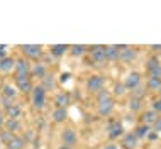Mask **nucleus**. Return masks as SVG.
Wrapping results in <instances>:
<instances>
[{"instance_id": "obj_1", "label": "nucleus", "mask_w": 161, "mask_h": 149, "mask_svg": "<svg viewBox=\"0 0 161 149\" xmlns=\"http://www.w3.org/2000/svg\"><path fill=\"white\" fill-rule=\"evenodd\" d=\"M114 108V98L107 90H102L97 93V110L100 117H108Z\"/></svg>"}, {"instance_id": "obj_2", "label": "nucleus", "mask_w": 161, "mask_h": 149, "mask_svg": "<svg viewBox=\"0 0 161 149\" xmlns=\"http://www.w3.org/2000/svg\"><path fill=\"white\" fill-rule=\"evenodd\" d=\"M46 105V90L41 85L32 88V107L36 110H42Z\"/></svg>"}, {"instance_id": "obj_3", "label": "nucleus", "mask_w": 161, "mask_h": 149, "mask_svg": "<svg viewBox=\"0 0 161 149\" xmlns=\"http://www.w3.org/2000/svg\"><path fill=\"white\" fill-rule=\"evenodd\" d=\"M15 73H14V78H29L31 76V64L25 58H19L15 59Z\"/></svg>"}, {"instance_id": "obj_4", "label": "nucleus", "mask_w": 161, "mask_h": 149, "mask_svg": "<svg viewBox=\"0 0 161 149\" xmlns=\"http://www.w3.org/2000/svg\"><path fill=\"white\" fill-rule=\"evenodd\" d=\"M20 51H22L25 59H39L42 56V46L41 44H22L20 46Z\"/></svg>"}, {"instance_id": "obj_5", "label": "nucleus", "mask_w": 161, "mask_h": 149, "mask_svg": "<svg viewBox=\"0 0 161 149\" xmlns=\"http://www.w3.org/2000/svg\"><path fill=\"white\" fill-rule=\"evenodd\" d=\"M86 90L90 93H98V91L103 90V78L100 74H93L86 80Z\"/></svg>"}, {"instance_id": "obj_6", "label": "nucleus", "mask_w": 161, "mask_h": 149, "mask_svg": "<svg viewBox=\"0 0 161 149\" xmlns=\"http://www.w3.org/2000/svg\"><path fill=\"white\" fill-rule=\"evenodd\" d=\"M124 132V125H122V122H119V120H112V122H108V125H107V135H108V139H119L120 135H122Z\"/></svg>"}, {"instance_id": "obj_7", "label": "nucleus", "mask_w": 161, "mask_h": 149, "mask_svg": "<svg viewBox=\"0 0 161 149\" xmlns=\"http://www.w3.org/2000/svg\"><path fill=\"white\" fill-rule=\"evenodd\" d=\"M90 56H92V61L95 64H102L105 63V46L102 44H97V46H92L90 47Z\"/></svg>"}, {"instance_id": "obj_8", "label": "nucleus", "mask_w": 161, "mask_h": 149, "mask_svg": "<svg viewBox=\"0 0 161 149\" xmlns=\"http://www.w3.org/2000/svg\"><path fill=\"white\" fill-rule=\"evenodd\" d=\"M124 86L127 90H130L132 91L134 88H137L139 85H141V73H137V71H130L127 76L124 78Z\"/></svg>"}, {"instance_id": "obj_9", "label": "nucleus", "mask_w": 161, "mask_h": 149, "mask_svg": "<svg viewBox=\"0 0 161 149\" xmlns=\"http://www.w3.org/2000/svg\"><path fill=\"white\" fill-rule=\"evenodd\" d=\"M61 142H63V146H68V147H73L75 144L78 142V137H76V132L73 129H64L63 132H61Z\"/></svg>"}, {"instance_id": "obj_10", "label": "nucleus", "mask_w": 161, "mask_h": 149, "mask_svg": "<svg viewBox=\"0 0 161 149\" xmlns=\"http://www.w3.org/2000/svg\"><path fill=\"white\" fill-rule=\"evenodd\" d=\"M137 56V51L132 49V47H124V49L119 51V61L120 63H132Z\"/></svg>"}, {"instance_id": "obj_11", "label": "nucleus", "mask_w": 161, "mask_h": 149, "mask_svg": "<svg viewBox=\"0 0 161 149\" xmlns=\"http://www.w3.org/2000/svg\"><path fill=\"white\" fill-rule=\"evenodd\" d=\"M14 81H15V88H19L22 93H29L31 91L32 93V83H31V76L29 78H14Z\"/></svg>"}, {"instance_id": "obj_12", "label": "nucleus", "mask_w": 161, "mask_h": 149, "mask_svg": "<svg viewBox=\"0 0 161 149\" xmlns=\"http://www.w3.org/2000/svg\"><path fill=\"white\" fill-rule=\"evenodd\" d=\"M137 142H139V139H137V135L134 132L124 134V137H122V147L124 149H136Z\"/></svg>"}, {"instance_id": "obj_13", "label": "nucleus", "mask_w": 161, "mask_h": 149, "mask_svg": "<svg viewBox=\"0 0 161 149\" xmlns=\"http://www.w3.org/2000/svg\"><path fill=\"white\" fill-rule=\"evenodd\" d=\"M51 119H53L56 124H61V122H64L68 119V108H59V107H56L53 113H51Z\"/></svg>"}, {"instance_id": "obj_14", "label": "nucleus", "mask_w": 161, "mask_h": 149, "mask_svg": "<svg viewBox=\"0 0 161 149\" xmlns=\"http://www.w3.org/2000/svg\"><path fill=\"white\" fill-rule=\"evenodd\" d=\"M46 74H47V69H46L44 63H39V61H37V63L31 68V76H34V78H41V80H42Z\"/></svg>"}, {"instance_id": "obj_15", "label": "nucleus", "mask_w": 161, "mask_h": 149, "mask_svg": "<svg viewBox=\"0 0 161 149\" xmlns=\"http://www.w3.org/2000/svg\"><path fill=\"white\" fill-rule=\"evenodd\" d=\"M69 103V95L66 91H59L54 95V105L59 108H66V105Z\"/></svg>"}, {"instance_id": "obj_16", "label": "nucleus", "mask_w": 161, "mask_h": 149, "mask_svg": "<svg viewBox=\"0 0 161 149\" xmlns=\"http://www.w3.org/2000/svg\"><path fill=\"white\" fill-rule=\"evenodd\" d=\"M15 68V59L10 58V56H7V58L0 59V71L2 73H8L10 69Z\"/></svg>"}, {"instance_id": "obj_17", "label": "nucleus", "mask_w": 161, "mask_h": 149, "mask_svg": "<svg viewBox=\"0 0 161 149\" xmlns=\"http://www.w3.org/2000/svg\"><path fill=\"white\" fill-rule=\"evenodd\" d=\"M24 139L19 137V135H12V139L5 144L7 149H24Z\"/></svg>"}, {"instance_id": "obj_18", "label": "nucleus", "mask_w": 161, "mask_h": 149, "mask_svg": "<svg viewBox=\"0 0 161 149\" xmlns=\"http://www.w3.org/2000/svg\"><path fill=\"white\" fill-rule=\"evenodd\" d=\"M105 59L107 61H119V49L114 44L105 46Z\"/></svg>"}, {"instance_id": "obj_19", "label": "nucleus", "mask_w": 161, "mask_h": 149, "mask_svg": "<svg viewBox=\"0 0 161 149\" xmlns=\"http://www.w3.org/2000/svg\"><path fill=\"white\" fill-rule=\"evenodd\" d=\"M158 112H154V110H146L144 112V115H142V124H146V125H153L154 122H156V119H158Z\"/></svg>"}, {"instance_id": "obj_20", "label": "nucleus", "mask_w": 161, "mask_h": 149, "mask_svg": "<svg viewBox=\"0 0 161 149\" xmlns=\"http://www.w3.org/2000/svg\"><path fill=\"white\" fill-rule=\"evenodd\" d=\"M5 113H7V117L8 119H19L20 117V113H22V110H20V107L17 103H14V105H10L8 108H5Z\"/></svg>"}, {"instance_id": "obj_21", "label": "nucleus", "mask_w": 161, "mask_h": 149, "mask_svg": "<svg viewBox=\"0 0 161 149\" xmlns=\"http://www.w3.org/2000/svg\"><path fill=\"white\" fill-rule=\"evenodd\" d=\"M68 49H69L68 44H54L53 47H51V56H54V58H59V56H63Z\"/></svg>"}, {"instance_id": "obj_22", "label": "nucleus", "mask_w": 161, "mask_h": 149, "mask_svg": "<svg viewBox=\"0 0 161 149\" xmlns=\"http://www.w3.org/2000/svg\"><path fill=\"white\" fill-rule=\"evenodd\" d=\"M15 95H17V90H15L12 85H3V86H2V97H3V98L15 100Z\"/></svg>"}, {"instance_id": "obj_23", "label": "nucleus", "mask_w": 161, "mask_h": 149, "mask_svg": "<svg viewBox=\"0 0 161 149\" xmlns=\"http://www.w3.org/2000/svg\"><path fill=\"white\" fill-rule=\"evenodd\" d=\"M146 88H147V90H153V91H158V90L161 88V80H158V78H153V76H147Z\"/></svg>"}, {"instance_id": "obj_24", "label": "nucleus", "mask_w": 161, "mask_h": 149, "mask_svg": "<svg viewBox=\"0 0 161 149\" xmlns=\"http://www.w3.org/2000/svg\"><path fill=\"white\" fill-rule=\"evenodd\" d=\"M19 129H20V124H19V120H15V119H8V120H5V130H8L10 134L17 132Z\"/></svg>"}, {"instance_id": "obj_25", "label": "nucleus", "mask_w": 161, "mask_h": 149, "mask_svg": "<svg viewBox=\"0 0 161 149\" xmlns=\"http://www.w3.org/2000/svg\"><path fill=\"white\" fill-rule=\"evenodd\" d=\"M159 64H161V63H159L158 56H151V58L147 59V63H146V69H147V74H149V73H153L154 69L159 66Z\"/></svg>"}, {"instance_id": "obj_26", "label": "nucleus", "mask_w": 161, "mask_h": 149, "mask_svg": "<svg viewBox=\"0 0 161 149\" xmlns=\"http://www.w3.org/2000/svg\"><path fill=\"white\" fill-rule=\"evenodd\" d=\"M149 130H151V127H149V125H146V124H141V125H137L136 129L132 130V132L137 135V139H141V137H146Z\"/></svg>"}, {"instance_id": "obj_27", "label": "nucleus", "mask_w": 161, "mask_h": 149, "mask_svg": "<svg viewBox=\"0 0 161 149\" xmlns=\"http://www.w3.org/2000/svg\"><path fill=\"white\" fill-rule=\"evenodd\" d=\"M41 86L44 88L46 91H49V90H53L54 88V81H53V76L51 74H46L44 78L41 80Z\"/></svg>"}, {"instance_id": "obj_28", "label": "nucleus", "mask_w": 161, "mask_h": 149, "mask_svg": "<svg viewBox=\"0 0 161 149\" xmlns=\"http://www.w3.org/2000/svg\"><path fill=\"white\" fill-rule=\"evenodd\" d=\"M69 52H71L73 56H83L86 52V46H83V44H73V46H69Z\"/></svg>"}, {"instance_id": "obj_29", "label": "nucleus", "mask_w": 161, "mask_h": 149, "mask_svg": "<svg viewBox=\"0 0 161 149\" xmlns=\"http://www.w3.org/2000/svg\"><path fill=\"white\" fill-rule=\"evenodd\" d=\"M139 108H141V98L132 97V98L129 100V110L130 112H137Z\"/></svg>"}, {"instance_id": "obj_30", "label": "nucleus", "mask_w": 161, "mask_h": 149, "mask_svg": "<svg viewBox=\"0 0 161 149\" xmlns=\"http://www.w3.org/2000/svg\"><path fill=\"white\" fill-rule=\"evenodd\" d=\"M12 135H14V134H10L8 130H5V129H3L2 132H0V142H2V144H7V142L12 139Z\"/></svg>"}, {"instance_id": "obj_31", "label": "nucleus", "mask_w": 161, "mask_h": 149, "mask_svg": "<svg viewBox=\"0 0 161 149\" xmlns=\"http://www.w3.org/2000/svg\"><path fill=\"white\" fill-rule=\"evenodd\" d=\"M114 88H115V90H114V93H115V95H124V93H125V90H127V88L124 86V83H122V81L115 83Z\"/></svg>"}, {"instance_id": "obj_32", "label": "nucleus", "mask_w": 161, "mask_h": 149, "mask_svg": "<svg viewBox=\"0 0 161 149\" xmlns=\"http://www.w3.org/2000/svg\"><path fill=\"white\" fill-rule=\"evenodd\" d=\"M151 130H154L156 134H161V115L158 117V119H156L154 124L151 125Z\"/></svg>"}, {"instance_id": "obj_33", "label": "nucleus", "mask_w": 161, "mask_h": 149, "mask_svg": "<svg viewBox=\"0 0 161 149\" xmlns=\"http://www.w3.org/2000/svg\"><path fill=\"white\" fill-rule=\"evenodd\" d=\"M69 80H71V73H69V71L61 73V76H59V83H66V81H69Z\"/></svg>"}, {"instance_id": "obj_34", "label": "nucleus", "mask_w": 161, "mask_h": 149, "mask_svg": "<svg viewBox=\"0 0 161 149\" xmlns=\"http://www.w3.org/2000/svg\"><path fill=\"white\" fill-rule=\"evenodd\" d=\"M153 110L158 112V115H161V98H158V100L153 102Z\"/></svg>"}, {"instance_id": "obj_35", "label": "nucleus", "mask_w": 161, "mask_h": 149, "mask_svg": "<svg viewBox=\"0 0 161 149\" xmlns=\"http://www.w3.org/2000/svg\"><path fill=\"white\" fill-rule=\"evenodd\" d=\"M147 76H153V78H158V80H161V64H159V66L154 69L153 73H149V74H147Z\"/></svg>"}, {"instance_id": "obj_36", "label": "nucleus", "mask_w": 161, "mask_h": 149, "mask_svg": "<svg viewBox=\"0 0 161 149\" xmlns=\"http://www.w3.org/2000/svg\"><path fill=\"white\" fill-rule=\"evenodd\" d=\"M158 135H159V134H156L154 130H149V132H147V135H146V139H147V141H156V139H158Z\"/></svg>"}, {"instance_id": "obj_37", "label": "nucleus", "mask_w": 161, "mask_h": 149, "mask_svg": "<svg viewBox=\"0 0 161 149\" xmlns=\"http://www.w3.org/2000/svg\"><path fill=\"white\" fill-rule=\"evenodd\" d=\"M2 102H3V107L5 108H8L10 105H14V100H10V98H3L2 97Z\"/></svg>"}, {"instance_id": "obj_38", "label": "nucleus", "mask_w": 161, "mask_h": 149, "mask_svg": "<svg viewBox=\"0 0 161 149\" xmlns=\"http://www.w3.org/2000/svg\"><path fill=\"white\" fill-rule=\"evenodd\" d=\"M5 44H2V46H0V59H3V58H7V56H5V51H3V49H5Z\"/></svg>"}, {"instance_id": "obj_39", "label": "nucleus", "mask_w": 161, "mask_h": 149, "mask_svg": "<svg viewBox=\"0 0 161 149\" xmlns=\"http://www.w3.org/2000/svg\"><path fill=\"white\" fill-rule=\"evenodd\" d=\"M149 47H151L153 51H156V52H158V51H161V44H153V46H149Z\"/></svg>"}, {"instance_id": "obj_40", "label": "nucleus", "mask_w": 161, "mask_h": 149, "mask_svg": "<svg viewBox=\"0 0 161 149\" xmlns=\"http://www.w3.org/2000/svg\"><path fill=\"white\" fill-rule=\"evenodd\" d=\"M0 125H5V117H3V112L0 110Z\"/></svg>"}, {"instance_id": "obj_41", "label": "nucleus", "mask_w": 161, "mask_h": 149, "mask_svg": "<svg viewBox=\"0 0 161 149\" xmlns=\"http://www.w3.org/2000/svg\"><path fill=\"white\" fill-rule=\"evenodd\" d=\"M103 149H119V147H117L115 144H112V142H110V144H107V146L103 147Z\"/></svg>"}, {"instance_id": "obj_42", "label": "nucleus", "mask_w": 161, "mask_h": 149, "mask_svg": "<svg viewBox=\"0 0 161 149\" xmlns=\"http://www.w3.org/2000/svg\"><path fill=\"white\" fill-rule=\"evenodd\" d=\"M58 149H71V147H68V146H63V144H61V146H59Z\"/></svg>"}, {"instance_id": "obj_43", "label": "nucleus", "mask_w": 161, "mask_h": 149, "mask_svg": "<svg viewBox=\"0 0 161 149\" xmlns=\"http://www.w3.org/2000/svg\"><path fill=\"white\" fill-rule=\"evenodd\" d=\"M158 91H159V98H161V88H159V90H158Z\"/></svg>"}, {"instance_id": "obj_44", "label": "nucleus", "mask_w": 161, "mask_h": 149, "mask_svg": "<svg viewBox=\"0 0 161 149\" xmlns=\"http://www.w3.org/2000/svg\"><path fill=\"white\" fill-rule=\"evenodd\" d=\"M0 144H2V142H0Z\"/></svg>"}]
</instances>
